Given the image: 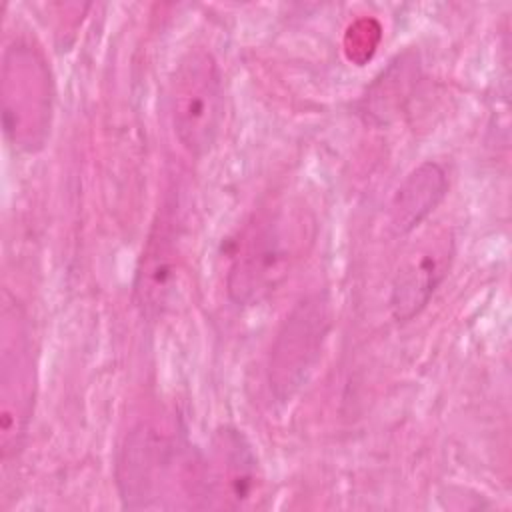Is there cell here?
<instances>
[{
	"instance_id": "obj_1",
	"label": "cell",
	"mask_w": 512,
	"mask_h": 512,
	"mask_svg": "<svg viewBox=\"0 0 512 512\" xmlns=\"http://www.w3.org/2000/svg\"><path fill=\"white\" fill-rule=\"evenodd\" d=\"M114 480L128 510L206 508L202 452L180 428L136 424L116 452Z\"/></svg>"
},
{
	"instance_id": "obj_2",
	"label": "cell",
	"mask_w": 512,
	"mask_h": 512,
	"mask_svg": "<svg viewBox=\"0 0 512 512\" xmlns=\"http://www.w3.org/2000/svg\"><path fill=\"white\" fill-rule=\"evenodd\" d=\"M2 132L22 154L40 152L50 138L54 118V78L42 50L16 38L2 52L0 64Z\"/></svg>"
},
{
	"instance_id": "obj_3",
	"label": "cell",
	"mask_w": 512,
	"mask_h": 512,
	"mask_svg": "<svg viewBox=\"0 0 512 512\" xmlns=\"http://www.w3.org/2000/svg\"><path fill=\"white\" fill-rule=\"evenodd\" d=\"M166 106L180 146L196 158L206 156L222 130L226 94L218 60L206 48L186 50L174 64Z\"/></svg>"
},
{
	"instance_id": "obj_4",
	"label": "cell",
	"mask_w": 512,
	"mask_h": 512,
	"mask_svg": "<svg viewBox=\"0 0 512 512\" xmlns=\"http://www.w3.org/2000/svg\"><path fill=\"white\" fill-rule=\"evenodd\" d=\"M290 242L276 212H252L238 230L226 268V294L232 304L250 308L264 302L286 278Z\"/></svg>"
},
{
	"instance_id": "obj_5",
	"label": "cell",
	"mask_w": 512,
	"mask_h": 512,
	"mask_svg": "<svg viewBox=\"0 0 512 512\" xmlns=\"http://www.w3.org/2000/svg\"><path fill=\"white\" fill-rule=\"evenodd\" d=\"M332 328L324 292L304 296L278 328L268 354V386L276 402L288 404L314 374Z\"/></svg>"
},
{
	"instance_id": "obj_6",
	"label": "cell",
	"mask_w": 512,
	"mask_h": 512,
	"mask_svg": "<svg viewBox=\"0 0 512 512\" xmlns=\"http://www.w3.org/2000/svg\"><path fill=\"white\" fill-rule=\"evenodd\" d=\"M0 452L8 462L22 450L36 402V356L20 308L4 304L0 328Z\"/></svg>"
},
{
	"instance_id": "obj_7",
	"label": "cell",
	"mask_w": 512,
	"mask_h": 512,
	"mask_svg": "<svg viewBox=\"0 0 512 512\" xmlns=\"http://www.w3.org/2000/svg\"><path fill=\"white\" fill-rule=\"evenodd\" d=\"M184 266V218L178 204L170 202L158 208L134 272L132 294L146 320L162 318L176 304Z\"/></svg>"
},
{
	"instance_id": "obj_8",
	"label": "cell",
	"mask_w": 512,
	"mask_h": 512,
	"mask_svg": "<svg viewBox=\"0 0 512 512\" xmlns=\"http://www.w3.org/2000/svg\"><path fill=\"white\" fill-rule=\"evenodd\" d=\"M206 508H252L264 492V472L246 434L220 426L202 452Z\"/></svg>"
},
{
	"instance_id": "obj_9",
	"label": "cell",
	"mask_w": 512,
	"mask_h": 512,
	"mask_svg": "<svg viewBox=\"0 0 512 512\" xmlns=\"http://www.w3.org/2000/svg\"><path fill=\"white\" fill-rule=\"evenodd\" d=\"M454 254V234L446 228L422 234L408 248L390 290V312L396 322H410L428 306L434 292L446 280Z\"/></svg>"
},
{
	"instance_id": "obj_10",
	"label": "cell",
	"mask_w": 512,
	"mask_h": 512,
	"mask_svg": "<svg viewBox=\"0 0 512 512\" xmlns=\"http://www.w3.org/2000/svg\"><path fill=\"white\" fill-rule=\"evenodd\" d=\"M448 174L442 164L424 160L412 168L388 202V228L394 236L412 234L444 200Z\"/></svg>"
},
{
	"instance_id": "obj_11",
	"label": "cell",
	"mask_w": 512,
	"mask_h": 512,
	"mask_svg": "<svg viewBox=\"0 0 512 512\" xmlns=\"http://www.w3.org/2000/svg\"><path fill=\"white\" fill-rule=\"evenodd\" d=\"M418 70L420 62L414 52H404L392 60L362 98L360 114L374 124L390 122L410 98L412 88L418 82Z\"/></svg>"
}]
</instances>
